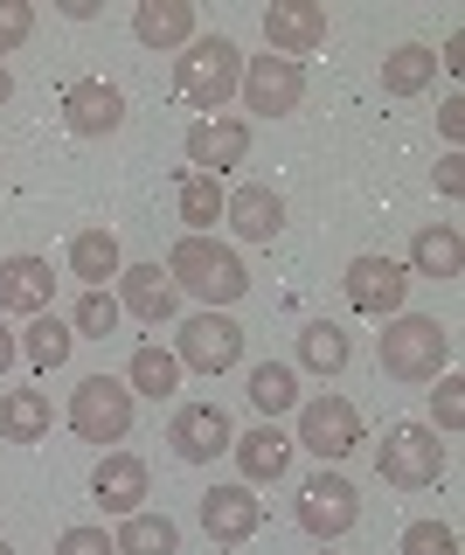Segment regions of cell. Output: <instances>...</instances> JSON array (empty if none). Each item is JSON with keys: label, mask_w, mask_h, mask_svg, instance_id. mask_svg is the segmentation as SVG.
<instances>
[{"label": "cell", "mask_w": 465, "mask_h": 555, "mask_svg": "<svg viewBox=\"0 0 465 555\" xmlns=\"http://www.w3.org/2000/svg\"><path fill=\"white\" fill-rule=\"evenodd\" d=\"M167 278H175V292H188V299H202L209 312L236 306V299L250 292V271H244V257H236L230 243H216V236H181L175 250H167Z\"/></svg>", "instance_id": "1"}, {"label": "cell", "mask_w": 465, "mask_h": 555, "mask_svg": "<svg viewBox=\"0 0 465 555\" xmlns=\"http://www.w3.org/2000/svg\"><path fill=\"white\" fill-rule=\"evenodd\" d=\"M175 83L202 118H216L222 104L236 98V83H244V49H236L230 35H195L175 56Z\"/></svg>", "instance_id": "2"}, {"label": "cell", "mask_w": 465, "mask_h": 555, "mask_svg": "<svg viewBox=\"0 0 465 555\" xmlns=\"http://www.w3.org/2000/svg\"><path fill=\"white\" fill-rule=\"evenodd\" d=\"M452 369V334L424 312H396L383 320V375L389 382H438Z\"/></svg>", "instance_id": "3"}, {"label": "cell", "mask_w": 465, "mask_h": 555, "mask_svg": "<svg viewBox=\"0 0 465 555\" xmlns=\"http://www.w3.org/2000/svg\"><path fill=\"white\" fill-rule=\"evenodd\" d=\"M375 473H383V486H396V493H424V486H438V473H444V438L430 424H396V430H383V444H375Z\"/></svg>", "instance_id": "4"}, {"label": "cell", "mask_w": 465, "mask_h": 555, "mask_svg": "<svg viewBox=\"0 0 465 555\" xmlns=\"http://www.w3.org/2000/svg\"><path fill=\"white\" fill-rule=\"evenodd\" d=\"M70 430L83 444H126L132 430V389L118 375H83L70 389Z\"/></svg>", "instance_id": "5"}, {"label": "cell", "mask_w": 465, "mask_h": 555, "mask_svg": "<svg viewBox=\"0 0 465 555\" xmlns=\"http://www.w3.org/2000/svg\"><path fill=\"white\" fill-rule=\"evenodd\" d=\"M354 520H361V493H354V479H340V473H334V465L299 486V528L313 534L320 548H326V542H340Z\"/></svg>", "instance_id": "6"}, {"label": "cell", "mask_w": 465, "mask_h": 555, "mask_svg": "<svg viewBox=\"0 0 465 555\" xmlns=\"http://www.w3.org/2000/svg\"><path fill=\"white\" fill-rule=\"evenodd\" d=\"M175 361L195 375H222L244 361V326L230 320V312H195V320H181L175 334Z\"/></svg>", "instance_id": "7"}, {"label": "cell", "mask_w": 465, "mask_h": 555, "mask_svg": "<svg viewBox=\"0 0 465 555\" xmlns=\"http://www.w3.org/2000/svg\"><path fill=\"white\" fill-rule=\"evenodd\" d=\"M236 98H244V112L257 118H285L306 104V63H285V56H244V83H236Z\"/></svg>", "instance_id": "8"}, {"label": "cell", "mask_w": 465, "mask_h": 555, "mask_svg": "<svg viewBox=\"0 0 465 555\" xmlns=\"http://www.w3.org/2000/svg\"><path fill=\"white\" fill-rule=\"evenodd\" d=\"M299 451H313L320 465H340L348 451L361 444V410L348 396H313V403H299Z\"/></svg>", "instance_id": "9"}, {"label": "cell", "mask_w": 465, "mask_h": 555, "mask_svg": "<svg viewBox=\"0 0 465 555\" xmlns=\"http://www.w3.org/2000/svg\"><path fill=\"white\" fill-rule=\"evenodd\" d=\"M340 292H348V306L361 320H396V312H403V292H410V271L389 264V257H348Z\"/></svg>", "instance_id": "10"}, {"label": "cell", "mask_w": 465, "mask_h": 555, "mask_svg": "<svg viewBox=\"0 0 465 555\" xmlns=\"http://www.w3.org/2000/svg\"><path fill=\"white\" fill-rule=\"evenodd\" d=\"M230 438H236V424H230V410H222V403H181L175 424H167V444H175L181 465L222 459V451H230Z\"/></svg>", "instance_id": "11"}, {"label": "cell", "mask_w": 465, "mask_h": 555, "mask_svg": "<svg viewBox=\"0 0 465 555\" xmlns=\"http://www.w3.org/2000/svg\"><path fill=\"white\" fill-rule=\"evenodd\" d=\"M188 160H195V173H209V181H222L230 167H244L250 160V118H230V112L195 118V126H188Z\"/></svg>", "instance_id": "12"}, {"label": "cell", "mask_w": 465, "mask_h": 555, "mask_svg": "<svg viewBox=\"0 0 465 555\" xmlns=\"http://www.w3.org/2000/svg\"><path fill=\"white\" fill-rule=\"evenodd\" d=\"M257 520H264V500H257V486H209L202 493V534H209L216 548H236L257 534Z\"/></svg>", "instance_id": "13"}, {"label": "cell", "mask_w": 465, "mask_h": 555, "mask_svg": "<svg viewBox=\"0 0 465 555\" xmlns=\"http://www.w3.org/2000/svg\"><path fill=\"white\" fill-rule=\"evenodd\" d=\"M326 42V8L320 0H271L264 8V49L285 63L313 56V49Z\"/></svg>", "instance_id": "14"}, {"label": "cell", "mask_w": 465, "mask_h": 555, "mask_svg": "<svg viewBox=\"0 0 465 555\" xmlns=\"http://www.w3.org/2000/svg\"><path fill=\"white\" fill-rule=\"evenodd\" d=\"M63 126L77 139H112L126 126V98H118V83L105 77H77L70 91H63Z\"/></svg>", "instance_id": "15"}, {"label": "cell", "mask_w": 465, "mask_h": 555, "mask_svg": "<svg viewBox=\"0 0 465 555\" xmlns=\"http://www.w3.org/2000/svg\"><path fill=\"white\" fill-rule=\"evenodd\" d=\"M112 299H118V312H132V320H146V326H160V320L181 312V292H175V278H167L160 264H126Z\"/></svg>", "instance_id": "16"}, {"label": "cell", "mask_w": 465, "mask_h": 555, "mask_svg": "<svg viewBox=\"0 0 465 555\" xmlns=\"http://www.w3.org/2000/svg\"><path fill=\"white\" fill-rule=\"evenodd\" d=\"M146 459H132V451H105V459H98V473H91V493H98V507L105 514H140L146 507Z\"/></svg>", "instance_id": "17"}, {"label": "cell", "mask_w": 465, "mask_h": 555, "mask_svg": "<svg viewBox=\"0 0 465 555\" xmlns=\"http://www.w3.org/2000/svg\"><path fill=\"white\" fill-rule=\"evenodd\" d=\"M49 299H56L49 257H8V264H0V312H22V320H36V312H49Z\"/></svg>", "instance_id": "18"}, {"label": "cell", "mask_w": 465, "mask_h": 555, "mask_svg": "<svg viewBox=\"0 0 465 555\" xmlns=\"http://www.w3.org/2000/svg\"><path fill=\"white\" fill-rule=\"evenodd\" d=\"M230 451H236L244 486H279L285 465H292V438H285L279 424H257V430H244V438H230Z\"/></svg>", "instance_id": "19"}, {"label": "cell", "mask_w": 465, "mask_h": 555, "mask_svg": "<svg viewBox=\"0 0 465 555\" xmlns=\"http://www.w3.org/2000/svg\"><path fill=\"white\" fill-rule=\"evenodd\" d=\"M222 222H230L244 243H271L285 230V202H279V188H264V181H250V188H236L230 202H222Z\"/></svg>", "instance_id": "20"}, {"label": "cell", "mask_w": 465, "mask_h": 555, "mask_svg": "<svg viewBox=\"0 0 465 555\" xmlns=\"http://www.w3.org/2000/svg\"><path fill=\"white\" fill-rule=\"evenodd\" d=\"M132 35L146 49H188L195 42V0H140L132 8Z\"/></svg>", "instance_id": "21"}, {"label": "cell", "mask_w": 465, "mask_h": 555, "mask_svg": "<svg viewBox=\"0 0 465 555\" xmlns=\"http://www.w3.org/2000/svg\"><path fill=\"white\" fill-rule=\"evenodd\" d=\"M118 271H126V250H118V236L105 222L70 236V278H83V292H105V278H118Z\"/></svg>", "instance_id": "22"}, {"label": "cell", "mask_w": 465, "mask_h": 555, "mask_svg": "<svg viewBox=\"0 0 465 555\" xmlns=\"http://www.w3.org/2000/svg\"><path fill=\"white\" fill-rule=\"evenodd\" d=\"M410 271H417V278H458L465 271L458 222H424V230L410 236Z\"/></svg>", "instance_id": "23"}, {"label": "cell", "mask_w": 465, "mask_h": 555, "mask_svg": "<svg viewBox=\"0 0 465 555\" xmlns=\"http://www.w3.org/2000/svg\"><path fill=\"white\" fill-rule=\"evenodd\" d=\"M126 389H132V396H153V403H167V396L181 389V361H175V347H160V340H140V347H132V361H126Z\"/></svg>", "instance_id": "24"}, {"label": "cell", "mask_w": 465, "mask_h": 555, "mask_svg": "<svg viewBox=\"0 0 465 555\" xmlns=\"http://www.w3.org/2000/svg\"><path fill=\"white\" fill-rule=\"evenodd\" d=\"M56 430V410H49L42 389H8L0 396V438L8 444H42Z\"/></svg>", "instance_id": "25"}, {"label": "cell", "mask_w": 465, "mask_h": 555, "mask_svg": "<svg viewBox=\"0 0 465 555\" xmlns=\"http://www.w3.org/2000/svg\"><path fill=\"white\" fill-rule=\"evenodd\" d=\"M14 340H22V361L36 375H56L63 361H70V347H77L70 320H56V312H36V320H28V334H14Z\"/></svg>", "instance_id": "26"}, {"label": "cell", "mask_w": 465, "mask_h": 555, "mask_svg": "<svg viewBox=\"0 0 465 555\" xmlns=\"http://www.w3.org/2000/svg\"><path fill=\"white\" fill-rule=\"evenodd\" d=\"M430 77H438V49L430 42H396L383 56V91L389 98H417V91H430Z\"/></svg>", "instance_id": "27"}, {"label": "cell", "mask_w": 465, "mask_h": 555, "mask_svg": "<svg viewBox=\"0 0 465 555\" xmlns=\"http://www.w3.org/2000/svg\"><path fill=\"white\" fill-rule=\"evenodd\" d=\"M112 548H118V555H175V548H181V528H175L167 514H146V507H140V514L118 520Z\"/></svg>", "instance_id": "28"}, {"label": "cell", "mask_w": 465, "mask_h": 555, "mask_svg": "<svg viewBox=\"0 0 465 555\" xmlns=\"http://www.w3.org/2000/svg\"><path fill=\"white\" fill-rule=\"evenodd\" d=\"M175 202H181V222H188V236H209L216 222H222V181H209V173H181V188H175Z\"/></svg>", "instance_id": "29"}, {"label": "cell", "mask_w": 465, "mask_h": 555, "mask_svg": "<svg viewBox=\"0 0 465 555\" xmlns=\"http://www.w3.org/2000/svg\"><path fill=\"white\" fill-rule=\"evenodd\" d=\"M250 410L264 416V424L285 416V410H299V375H292L285 361H257L250 369Z\"/></svg>", "instance_id": "30"}, {"label": "cell", "mask_w": 465, "mask_h": 555, "mask_svg": "<svg viewBox=\"0 0 465 555\" xmlns=\"http://www.w3.org/2000/svg\"><path fill=\"white\" fill-rule=\"evenodd\" d=\"M299 361H306L313 375H340V369L354 361V340L340 334L334 320H313V326H299Z\"/></svg>", "instance_id": "31"}, {"label": "cell", "mask_w": 465, "mask_h": 555, "mask_svg": "<svg viewBox=\"0 0 465 555\" xmlns=\"http://www.w3.org/2000/svg\"><path fill=\"white\" fill-rule=\"evenodd\" d=\"M70 334H77V340L118 334V299H112V292H83V299L70 306Z\"/></svg>", "instance_id": "32"}, {"label": "cell", "mask_w": 465, "mask_h": 555, "mask_svg": "<svg viewBox=\"0 0 465 555\" xmlns=\"http://www.w3.org/2000/svg\"><path fill=\"white\" fill-rule=\"evenodd\" d=\"M430 410H438V438H458V424H465V382L452 369H444L438 389H430Z\"/></svg>", "instance_id": "33"}, {"label": "cell", "mask_w": 465, "mask_h": 555, "mask_svg": "<svg viewBox=\"0 0 465 555\" xmlns=\"http://www.w3.org/2000/svg\"><path fill=\"white\" fill-rule=\"evenodd\" d=\"M403 555H458V534L444 520H410L403 528Z\"/></svg>", "instance_id": "34"}, {"label": "cell", "mask_w": 465, "mask_h": 555, "mask_svg": "<svg viewBox=\"0 0 465 555\" xmlns=\"http://www.w3.org/2000/svg\"><path fill=\"white\" fill-rule=\"evenodd\" d=\"M28 35H36V8H28V0H0V56L22 49Z\"/></svg>", "instance_id": "35"}, {"label": "cell", "mask_w": 465, "mask_h": 555, "mask_svg": "<svg viewBox=\"0 0 465 555\" xmlns=\"http://www.w3.org/2000/svg\"><path fill=\"white\" fill-rule=\"evenodd\" d=\"M56 555H118L105 528H63L56 534Z\"/></svg>", "instance_id": "36"}, {"label": "cell", "mask_w": 465, "mask_h": 555, "mask_svg": "<svg viewBox=\"0 0 465 555\" xmlns=\"http://www.w3.org/2000/svg\"><path fill=\"white\" fill-rule=\"evenodd\" d=\"M438 195H444V202L465 195V160H458V153H444V160H438Z\"/></svg>", "instance_id": "37"}, {"label": "cell", "mask_w": 465, "mask_h": 555, "mask_svg": "<svg viewBox=\"0 0 465 555\" xmlns=\"http://www.w3.org/2000/svg\"><path fill=\"white\" fill-rule=\"evenodd\" d=\"M438 132L458 146V132H465V98H444V104H438Z\"/></svg>", "instance_id": "38"}, {"label": "cell", "mask_w": 465, "mask_h": 555, "mask_svg": "<svg viewBox=\"0 0 465 555\" xmlns=\"http://www.w3.org/2000/svg\"><path fill=\"white\" fill-rule=\"evenodd\" d=\"M438 63L458 77V69H465V35H444V56H438Z\"/></svg>", "instance_id": "39"}, {"label": "cell", "mask_w": 465, "mask_h": 555, "mask_svg": "<svg viewBox=\"0 0 465 555\" xmlns=\"http://www.w3.org/2000/svg\"><path fill=\"white\" fill-rule=\"evenodd\" d=\"M14 361H22V340H14V334H8V326H0V375H8V369H14Z\"/></svg>", "instance_id": "40"}, {"label": "cell", "mask_w": 465, "mask_h": 555, "mask_svg": "<svg viewBox=\"0 0 465 555\" xmlns=\"http://www.w3.org/2000/svg\"><path fill=\"white\" fill-rule=\"evenodd\" d=\"M14 98V77H8V63H0V104H8Z\"/></svg>", "instance_id": "41"}, {"label": "cell", "mask_w": 465, "mask_h": 555, "mask_svg": "<svg viewBox=\"0 0 465 555\" xmlns=\"http://www.w3.org/2000/svg\"><path fill=\"white\" fill-rule=\"evenodd\" d=\"M0 555H14V548H8V542H0Z\"/></svg>", "instance_id": "42"}, {"label": "cell", "mask_w": 465, "mask_h": 555, "mask_svg": "<svg viewBox=\"0 0 465 555\" xmlns=\"http://www.w3.org/2000/svg\"><path fill=\"white\" fill-rule=\"evenodd\" d=\"M320 555H334V548H320Z\"/></svg>", "instance_id": "43"}]
</instances>
